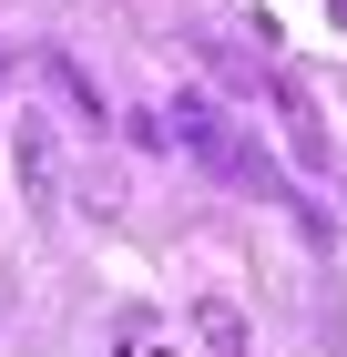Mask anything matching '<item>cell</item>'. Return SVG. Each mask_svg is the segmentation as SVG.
<instances>
[{
    "label": "cell",
    "instance_id": "3",
    "mask_svg": "<svg viewBox=\"0 0 347 357\" xmlns=\"http://www.w3.org/2000/svg\"><path fill=\"white\" fill-rule=\"evenodd\" d=\"M205 347H214V357H245V327H235V306H205Z\"/></svg>",
    "mask_w": 347,
    "mask_h": 357
},
{
    "label": "cell",
    "instance_id": "2",
    "mask_svg": "<svg viewBox=\"0 0 347 357\" xmlns=\"http://www.w3.org/2000/svg\"><path fill=\"white\" fill-rule=\"evenodd\" d=\"M276 112H286V143H296V164H307V174H327V164H337V143H327V123H317V102H307V92H296L286 82V72H276Z\"/></svg>",
    "mask_w": 347,
    "mask_h": 357
},
{
    "label": "cell",
    "instance_id": "1",
    "mask_svg": "<svg viewBox=\"0 0 347 357\" xmlns=\"http://www.w3.org/2000/svg\"><path fill=\"white\" fill-rule=\"evenodd\" d=\"M163 143H184L194 164H205L214 184H235V194H276V204H296V225H307V235H327V225H317V204L276 184V164H266V153H256V143H245V133H235V123H225L214 102H174V123H163Z\"/></svg>",
    "mask_w": 347,
    "mask_h": 357
}]
</instances>
